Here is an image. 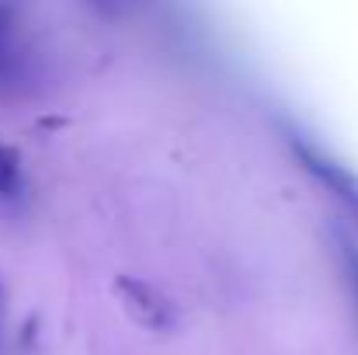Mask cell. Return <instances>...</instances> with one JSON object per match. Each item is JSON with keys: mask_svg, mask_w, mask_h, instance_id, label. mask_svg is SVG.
<instances>
[{"mask_svg": "<svg viewBox=\"0 0 358 355\" xmlns=\"http://www.w3.org/2000/svg\"><path fill=\"white\" fill-rule=\"evenodd\" d=\"M35 56L24 42L21 14L10 0H0V98L21 91L31 81Z\"/></svg>", "mask_w": 358, "mask_h": 355, "instance_id": "cell-1", "label": "cell"}, {"mask_svg": "<svg viewBox=\"0 0 358 355\" xmlns=\"http://www.w3.org/2000/svg\"><path fill=\"white\" fill-rule=\"evenodd\" d=\"M292 146H296V153L303 157V164H306V167H310V171H313V174H317V178H320V181H324V185H327V188L358 216V178L355 174H352L348 167L334 164L331 157H324L320 150H313V146L303 143V139H292Z\"/></svg>", "mask_w": 358, "mask_h": 355, "instance_id": "cell-2", "label": "cell"}, {"mask_svg": "<svg viewBox=\"0 0 358 355\" xmlns=\"http://www.w3.org/2000/svg\"><path fill=\"white\" fill-rule=\"evenodd\" d=\"M21 192V164L10 146L0 143V199H14Z\"/></svg>", "mask_w": 358, "mask_h": 355, "instance_id": "cell-3", "label": "cell"}, {"mask_svg": "<svg viewBox=\"0 0 358 355\" xmlns=\"http://www.w3.org/2000/svg\"><path fill=\"white\" fill-rule=\"evenodd\" d=\"M345 275H348V286H352V296L358 300V254L345 247Z\"/></svg>", "mask_w": 358, "mask_h": 355, "instance_id": "cell-4", "label": "cell"}, {"mask_svg": "<svg viewBox=\"0 0 358 355\" xmlns=\"http://www.w3.org/2000/svg\"><path fill=\"white\" fill-rule=\"evenodd\" d=\"M3 321H7V296H3V282H0V345H3Z\"/></svg>", "mask_w": 358, "mask_h": 355, "instance_id": "cell-5", "label": "cell"}]
</instances>
